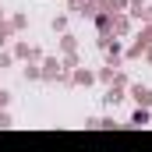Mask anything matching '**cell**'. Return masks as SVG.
Segmentation results:
<instances>
[]
</instances>
